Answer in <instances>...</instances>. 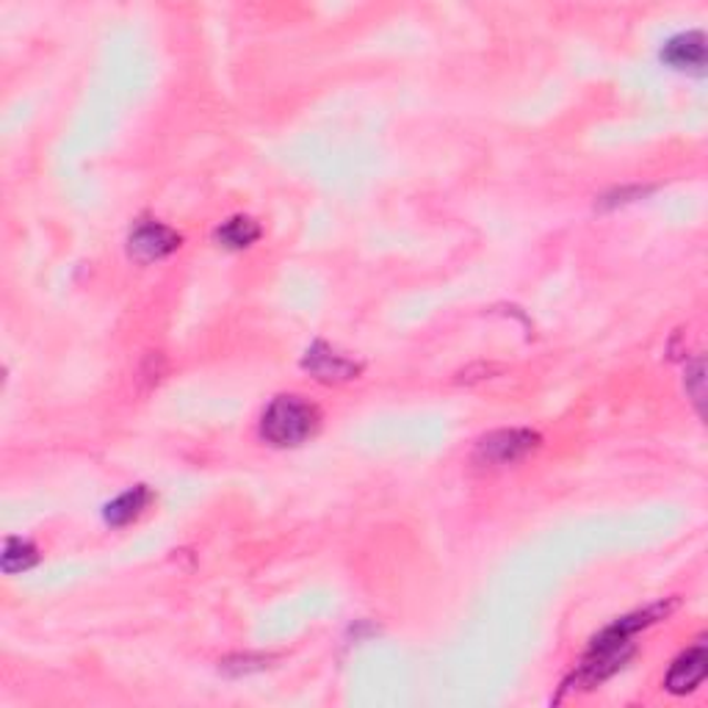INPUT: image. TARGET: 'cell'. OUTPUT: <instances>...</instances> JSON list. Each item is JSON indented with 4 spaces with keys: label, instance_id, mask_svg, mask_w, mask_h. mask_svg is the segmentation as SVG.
Listing matches in <instances>:
<instances>
[{
    "label": "cell",
    "instance_id": "2",
    "mask_svg": "<svg viewBox=\"0 0 708 708\" xmlns=\"http://www.w3.org/2000/svg\"><path fill=\"white\" fill-rule=\"evenodd\" d=\"M321 424V413L315 404L304 402L302 396H277L266 407L260 420V435L271 446H299L315 435Z\"/></svg>",
    "mask_w": 708,
    "mask_h": 708
},
{
    "label": "cell",
    "instance_id": "9",
    "mask_svg": "<svg viewBox=\"0 0 708 708\" xmlns=\"http://www.w3.org/2000/svg\"><path fill=\"white\" fill-rule=\"evenodd\" d=\"M260 238V225L249 216H236L216 230V241L227 249H243Z\"/></svg>",
    "mask_w": 708,
    "mask_h": 708
},
{
    "label": "cell",
    "instance_id": "6",
    "mask_svg": "<svg viewBox=\"0 0 708 708\" xmlns=\"http://www.w3.org/2000/svg\"><path fill=\"white\" fill-rule=\"evenodd\" d=\"M706 669H708V650H706V642L700 639L697 645H691L689 650L680 653V656L675 658L664 686H667V691H673V695H686V691L697 689V686L702 684Z\"/></svg>",
    "mask_w": 708,
    "mask_h": 708
},
{
    "label": "cell",
    "instance_id": "1",
    "mask_svg": "<svg viewBox=\"0 0 708 708\" xmlns=\"http://www.w3.org/2000/svg\"><path fill=\"white\" fill-rule=\"evenodd\" d=\"M675 606H678V601L653 603V606H647L645 612H634L628 614V617H620L617 623L603 628L601 634L592 639L590 650H586V656L581 658L573 678H570L564 686H568V689H575V686H579V689H592V686L603 684V680H606L608 675L617 673V669L625 664V658L634 653L631 639H634L642 628H647V625L667 617Z\"/></svg>",
    "mask_w": 708,
    "mask_h": 708
},
{
    "label": "cell",
    "instance_id": "3",
    "mask_svg": "<svg viewBox=\"0 0 708 708\" xmlns=\"http://www.w3.org/2000/svg\"><path fill=\"white\" fill-rule=\"evenodd\" d=\"M540 446V435L531 429H501L487 435L476 446V459L481 465H514L523 457H529Z\"/></svg>",
    "mask_w": 708,
    "mask_h": 708
},
{
    "label": "cell",
    "instance_id": "8",
    "mask_svg": "<svg viewBox=\"0 0 708 708\" xmlns=\"http://www.w3.org/2000/svg\"><path fill=\"white\" fill-rule=\"evenodd\" d=\"M153 501V492L147 490L144 485L133 487V490L122 492L119 498H114V501L105 507V520H108L111 525H125L131 523V520H136L138 514L147 509V503Z\"/></svg>",
    "mask_w": 708,
    "mask_h": 708
},
{
    "label": "cell",
    "instance_id": "5",
    "mask_svg": "<svg viewBox=\"0 0 708 708\" xmlns=\"http://www.w3.org/2000/svg\"><path fill=\"white\" fill-rule=\"evenodd\" d=\"M180 247V236L160 221H144L131 236V254L142 263L171 254Z\"/></svg>",
    "mask_w": 708,
    "mask_h": 708
},
{
    "label": "cell",
    "instance_id": "7",
    "mask_svg": "<svg viewBox=\"0 0 708 708\" xmlns=\"http://www.w3.org/2000/svg\"><path fill=\"white\" fill-rule=\"evenodd\" d=\"M662 59L675 70L700 72L706 66V37L700 31L678 33L664 44Z\"/></svg>",
    "mask_w": 708,
    "mask_h": 708
},
{
    "label": "cell",
    "instance_id": "4",
    "mask_svg": "<svg viewBox=\"0 0 708 708\" xmlns=\"http://www.w3.org/2000/svg\"><path fill=\"white\" fill-rule=\"evenodd\" d=\"M302 365L321 382H348L363 371V365H360L357 360L335 352V348L326 346V343H313V346L308 348V354H304Z\"/></svg>",
    "mask_w": 708,
    "mask_h": 708
},
{
    "label": "cell",
    "instance_id": "10",
    "mask_svg": "<svg viewBox=\"0 0 708 708\" xmlns=\"http://www.w3.org/2000/svg\"><path fill=\"white\" fill-rule=\"evenodd\" d=\"M0 562H3V573H22L39 562V551L28 540L11 537V540H6Z\"/></svg>",
    "mask_w": 708,
    "mask_h": 708
},
{
    "label": "cell",
    "instance_id": "11",
    "mask_svg": "<svg viewBox=\"0 0 708 708\" xmlns=\"http://www.w3.org/2000/svg\"><path fill=\"white\" fill-rule=\"evenodd\" d=\"M702 382H706V376H702V360H695L691 371H686V391L691 393L697 407L702 404Z\"/></svg>",
    "mask_w": 708,
    "mask_h": 708
}]
</instances>
